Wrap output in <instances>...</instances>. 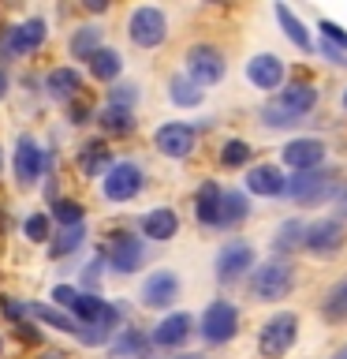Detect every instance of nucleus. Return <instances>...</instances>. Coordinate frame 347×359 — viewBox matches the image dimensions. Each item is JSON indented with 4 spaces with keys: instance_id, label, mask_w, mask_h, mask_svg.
<instances>
[{
    "instance_id": "obj_32",
    "label": "nucleus",
    "mask_w": 347,
    "mask_h": 359,
    "mask_svg": "<svg viewBox=\"0 0 347 359\" xmlns=\"http://www.w3.org/2000/svg\"><path fill=\"white\" fill-rule=\"evenodd\" d=\"M321 318L332 322V325L347 322V277L336 280V285L321 296Z\"/></svg>"
},
{
    "instance_id": "obj_24",
    "label": "nucleus",
    "mask_w": 347,
    "mask_h": 359,
    "mask_svg": "<svg viewBox=\"0 0 347 359\" xmlns=\"http://www.w3.org/2000/svg\"><path fill=\"white\" fill-rule=\"evenodd\" d=\"M302 236H306V221H299V217H288V221H280L276 224V232H273V255L276 258H291L295 251H302Z\"/></svg>"
},
{
    "instance_id": "obj_50",
    "label": "nucleus",
    "mask_w": 347,
    "mask_h": 359,
    "mask_svg": "<svg viewBox=\"0 0 347 359\" xmlns=\"http://www.w3.org/2000/svg\"><path fill=\"white\" fill-rule=\"evenodd\" d=\"M344 109H347V90H344Z\"/></svg>"
},
{
    "instance_id": "obj_34",
    "label": "nucleus",
    "mask_w": 347,
    "mask_h": 359,
    "mask_svg": "<svg viewBox=\"0 0 347 359\" xmlns=\"http://www.w3.org/2000/svg\"><path fill=\"white\" fill-rule=\"evenodd\" d=\"M86 240V224H75V229H60V236L49 240V258H67L75 255Z\"/></svg>"
},
{
    "instance_id": "obj_26",
    "label": "nucleus",
    "mask_w": 347,
    "mask_h": 359,
    "mask_svg": "<svg viewBox=\"0 0 347 359\" xmlns=\"http://www.w3.org/2000/svg\"><path fill=\"white\" fill-rule=\"evenodd\" d=\"M108 168H112V150L101 139L78 146V172H83V176L94 180V176H105Z\"/></svg>"
},
{
    "instance_id": "obj_15",
    "label": "nucleus",
    "mask_w": 347,
    "mask_h": 359,
    "mask_svg": "<svg viewBox=\"0 0 347 359\" xmlns=\"http://www.w3.org/2000/svg\"><path fill=\"white\" fill-rule=\"evenodd\" d=\"M45 165H49V157L38 142L30 139V135H19V146H15V180L19 187H34L38 180L45 176Z\"/></svg>"
},
{
    "instance_id": "obj_39",
    "label": "nucleus",
    "mask_w": 347,
    "mask_h": 359,
    "mask_svg": "<svg viewBox=\"0 0 347 359\" xmlns=\"http://www.w3.org/2000/svg\"><path fill=\"white\" fill-rule=\"evenodd\" d=\"M321 38H325V45H332V49L347 53V34H344V27H336V22L321 19Z\"/></svg>"
},
{
    "instance_id": "obj_8",
    "label": "nucleus",
    "mask_w": 347,
    "mask_h": 359,
    "mask_svg": "<svg viewBox=\"0 0 347 359\" xmlns=\"http://www.w3.org/2000/svg\"><path fill=\"white\" fill-rule=\"evenodd\" d=\"M127 38L131 45H139V49H161V45L168 41V19L161 8L153 4H142L131 11L127 19Z\"/></svg>"
},
{
    "instance_id": "obj_37",
    "label": "nucleus",
    "mask_w": 347,
    "mask_h": 359,
    "mask_svg": "<svg viewBox=\"0 0 347 359\" xmlns=\"http://www.w3.org/2000/svg\"><path fill=\"white\" fill-rule=\"evenodd\" d=\"M22 236H27L30 243H49L52 240V217L49 213H30V217L22 221Z\"/></svg>"
},
{
    "instance_id": "obj_4",
    "label": "nucleus",
    "mask_w": 347,
    "mask_h": 359,
    "mask_svg": "<svg viewBox=\"0 0 347 359\" xmlns=\"http://www.w3.org/2000/svg\"><path fill=\"white\" fill-rule=\"evenodd\" d=\"M146 258H150V243H146L142 236H134L127 229L112 232V240L105 247V262L112 266V273H120V277L139 273V269L146 266Z\"/></svg>"
},
{
    "instance_id": "obj_28",
    "label": "nucleus",
    "mask_w": 347,
    "mask_h": 359,
    "mask_svg": "<svg viewBox=\"0 0 347 359\" xmlns=\"http://www.w3.org/2000/svg\"><path fill=\"white\" fill-rule=\"evenodd\" d=\"M101 45H105V30L97 27V22H86V27H78L75 34H71V41H67V53L75 56V60H90Z\"/></svg>"
},
{
    "instance_id": "obj_33",
    "label": "nucleus",
    "mask_w": 347,
    "mask_h": 359,
    "mask_svg": "<svg viewBox=\"0 0 347 359\" xmlns=\"http://www.w3.org/2000/svg\"><path fill=\"white\" fill-rule=\"evenodd\" d=\"M27 314L30 318H38L45 325H52V330H60V333H78V325L71 314H64V311H56V307H45V303H27Z\"/></svg>"
},
{
    "instance_id": "obj_36",
    "label": "nucleus",
    "mask_w": 347,
    "mask_h": 359,
    "mask_svg": "<svg viewBox=\"0 0 347 359\" xmlns=\"http://www.w3.org/2000/svg\"><path fill=\"white\" fill-rule=\"evenodd\" d=\"M250 157H254V146L246 139H228L220 146V165L224 168H243V165H250Z\"/></svg>"
},
{
    "instance_id": "obj_30",
    "label": "nucleus",
    "mask_w": 347,
    "mask_h": 359,
    "mask_svg": "<svg viewBox=\"0 0 347 359\" xmlns=\"http://www.w3.org/2000/svg\"><path fill=\"white\" fill-rule=\"evenodd\" d=\"M94 123L105 135H131L134 131V112L131 109H120V105H105L94 116Z\"/></svg>"
},
{
    "instance_id": "obj_45",
    "label": "nucleus",
    "mask_w": 347,
    "mask_h": 359,
    "mask_svg": "<svg viewBox=\"0 0 347 359\" xmlns=\"http://www.w3.org/2000/svg\"><path fill=\"white\" fill-rule=\"evenodd\" d=\"M8 94V75H4V67H0V97Z\"/></svg>"
},
{
    "instance_id": "obj_6",
    "label": "nucleus",
    "mask_w": 347,
    "mask_h": 359,
    "mask_svg": "<svg viewBox=\"0 0 347 359\" xmlns=\"http://www.w3.org/2000/svg\"><path fill=\"white\" fill-rule=\"evenodd\" d=\"M183 64H187V79L194 86H217L224 72H228V64H224V53L217 49V45H209V41H198V45H190L187 56H183Z\"/></svg>"
},
{
    "instance_id": "obj_47",
    "label": "nucleus",
    "mask_w": 347,
    "mask_h": 359,
    "mask_svg": "<svg viewBox=\"0 0 347 359\" xmlns=\"http://www.w3.org/2000/svg\"><path fill=\"white\" fill-rule=\"evenodd\" d=\"M340 213L347 217V191H344V198H340Z\"/></svg>"
},
{
    "instance_id": "obj_40",
    "label": "nucleus",
    "mask_w": 347,
    "mask_h": 359,
    "mask_svg": "<svg viewBox=\"0 0 347 359\" xmlns=\"http://www.w3.org/2000/svg\"><path fill=\"white\" fill-rule=\"evenodd\" d=\"M0 311H4L15 325H19L22 318H30V314H27V303H19V299H11V296H0Z\"/></svg>"
},
{
    "instance_id": "obj_20",
    "label": "nucleus",
    "mask_w": 347,
    "mask_h": 359,
    "mask_svg": "<svg viewBox=\"0 0 347 359\" xmlns=\"http://www.w3.org/2000/svg\"><path fill=\"white\" fill-rule=\"evenodd\" d=\"M288 187V176L280 165H254L246 172V195H262V198H280Z\"/></svg>"
},
{
    "instance_id": "obj_16",
    "label": "nucleus",
    "mask_w": 347,
    "mask_h": 359,
    "mask_svg": "<svg viewBox=\"0 0 347 359\" xmlns=\"http://www.w3.org/2000/svg\"><path fill=\"white\" fill-rule=\"evenodd\" d=\"M325 154H329V146H325L321 139H313V135H306V139H291L284 150H280L284 165H288V168H295V172H310V168H321V165H325Z\"/></svg>"
},
{
    "instance_id": "obj_12",
    "label": "nucleus",
    "mask_w": 347,
    "mask_h": 359,
    "mask_svg": "<svg viewBox=\"0 0 347 359\" xmlns=\"http://www.w3.org/2000/svg\"><path fill=\"white\" fill-rule=\"evenodd\" d=\"M45 38H49V30H45V19H27V22H15V27H8L0 34V56H30L38 53Z\"/></svg>"
},
{
    "instance_id": "obj_18",
    "label": "nucleus",
    "mask_w": 347,
    "mask_h": 359,
    "mask_svg": "<svg viewBox=\"0 0 347 359\" xmlns=\"http://www.w3.org/2000/svg\"><path fill=\"white\" fill-rule=\"evenodd\" d=\"M190 333H194V318L187 311H176L153 325L150 341H153V348H183L190 341Z\"/></svg>"
},
{
    "instance_id": "obj_35",
    "label": "nucleus",
    "mask_w": 347,
    "mask_h": 359,
    "mask_svg": "<svg viewBox=\"0 0 347 359\" xmlns=\"http://www.w3.org/2000/svg\"><path fill=\"white\" fill-rule=\"evenodd\" d=\"M52 221L60 224V229H75V224H83L86 221L83 202H75V198H52Z\"/></svg>"
},
{
    "instance_id": "obj_43",
    "label": "nucleus",
    "mask_w": 347,
    "mask_h": 359,
    "mask_svg": "<svg viewBox=\"0 0 347 359\" xmlns=\"http://www.w3.org/2000/svg\"><path fill=\"white\" fill-rule=\"evenodd\" d=\"M19 337H22V341H30V344H38L41 330H38V325H30V322H19Z\"/></svg>"
},
{
    "instance_id": "obj_22",
    "label": "nucleus",
    "mask_w": 347,
    "mask_h": 359,
    "mask_svg": "<svg viewBox=\"0 0 347 359\" xmlns=\"http://www.w3.org/2000/svg\"><path fill=\"white\" fill-rule=\"evenodd\" d=\"M45 90H49V97H56L60 105H75V101L83 97V75H78L75 67H52V72L45 75Z\"/></svg>"
},
{
    "instance_id": "obj_1",
    "label": "nucleus",
    "mask_w": 347,
    "mask_h": 359,
    "mask_svg": "<svg viewBox=\"0 0 347 359\" xmlns=\"http://www.w3.org/2000/svg\"><path fill=\"white\" fill-rule=\"evenodd\" d=\"M313 105H318V86L313 83H291L288 90H276V97L262 105V123L273 131L295 128V123H302V116L313 112Z\"/></svg>"
},
{
    "instance_id": "obj_5",
    "label": "nucleus",
    "mask_w": 347,
    "mask_h": 359,
    "mask_svg": "<svg viewBox=\"0 0 347 359\" xmlns=\"http://www.w3.org/2000/svg\"><path fill=\"white\" fill-rule=\"evenodd\" d=\"M295 341H299V314H291V311L273 314V318L257 330V352L265 359H284L291 348H295Z\"/></svg>"
},
{
    "instance_id": "obj_9",
    "label": "nucleus",
    "mask_w": 347,
    "mask_h": 359,
    "mask_svg": "<svg viewBox=\"0 0 347 359\" xmlns=\"http://www.w3.org/2000/svg\"><path fill=\"white\" fill-rule=\"evenodd\" d=\"M201 341L206 344H228L235 333H239V307L232 299H213L206 311H201Z\"/></svg>"
},
{
    "instance_id": "obj_7",
    "label": "nucleus",
    "mask_w": 347,
    "mask_h": 359,
    "mask_svg": "<svg viewBox=\"0 0 347 359\" xmlns=\"http://www.w3.org/2000/svg\"><path fill=\"white\" fill-rule=\"evenodd\" d=\"M347 247V229L340 217H318L306 224V236H302V251L313 258H336Z\"/></svg>"
},
{
    "instance_id": "obj_13",
    "label": "nucleus",
    "mask_w": 347,
    "mask_h": 359,
    "mask_svg": "<svg viewBox=\"0 0 347 359\" xmlns=\"http://www.w3.org/2000/svg\"><path fill=\"white\" fill-rule=\"evenodd\" d=\"M179 292H183V280H179L176 269H153V273L142 280L139 299H142V307H150V311H168L179 299Z\"/></svg>"
},
{
    "instance_id": "obj_52",
    "label": "nucleus",
    "mask_w": 347,
    "mask_h": 359,
    "mask_svg": "<svg viewBox=\"0 0 347 359\" xmlns=\"http://www.w3.org/2000/svg\"><path fill=\"white\" fill-rule=\"evenodd\" d=\"M0 165H4V154H0Z\"/></svg>"
},
{
    "instance_id": "obj_31",
    "label": "nucleus",
    "mask_w": 347,
    "mask_h": 359,
    "mask_svg": "<svg viewBox=\"0 0 347 359\" xmlns=\"http://www.w3.org/2000/svg\"><path fill=\"white\" fill-rule=\"evenodd\" d=\"M168 101L179 105V109H194V105L206 101V90L194 86L187 75H172V79H168Z\"/></svg>"
},
{
    "instance_id": "obj_51",
    "label": "nucleus",
    "mask_w": 347,
    "mask_h": 359,
    "mask_svg": "<svg viewBox=\"0 0 347 359\" xmlns=\"http://www.w3.org/2000/svg\"><path fill=\"white\" fill-rule=\"evenodd\" d=\"M0 355H4V341H0Z\"/></svg>"
},
{
    "instance_id": "obj_11",
    "label": "nucleus",
    "mask_w": 347,
    "mask_h": 359,
    "mask_svg": "<svg viewBox=\"0 0 347 359\" xmlns=\"http://www.w3.org/2000/svg\"><path fill=\"white\" fill-rule=\"evenodd\" d=\"M254 269V247L246 240H228L217 251V262H213V277L220 280L224 288L228 285H239L243 277H250Z\"/></svg>"
},
{
    "instance_id": "obj_21",
    "label": "nucleus",
    "mask_w": 347,
    "mask_h": 359,
    "mask_svg": "<svg viewBox=\"0 0 347 359\" xmlns=\"http://www.w3.org/2000/svg\"><path fill=\"white\" fill-rule=\"evenodd\" d=\"M139 229H142V240L168 243V240L179 232V213H176L172 206H153L150 213H142Z\"/></svg>"
},
{
    "instance_id": "obj_23",
    "label": "nucleus",
    "mask_w": 347,
    "mask_h": 359,
    "mask_svg": "<svg viewBox=\"0 0 347 359\" xmlns=\"http://www.w3.org/2000/svg\"><path fill=\"white\" fill-rule=\"evenodd\" d=\"M220 198H224V187L217 180H206V184L198 187L194 195V217L198 224H206V229H220Z\"/></svg>"
},
{
    "instance_id": "obj_42",
    "label": "nucleus",
    "mask_w": 347,
    "mask_h": 359,
    "mask_svg": "<svg viewBox=\"0 0 347 359\" xmlns=\"http://www.w3.org/2000/svg\"><path fill=\"white\" fill-rule=\"evenodd\" d=\"M71 109V123H90L94 120V112H90V105H83V101H75V105H67Z\"/></svg>"
},
{
    "instance_id": "obj_41",
    "label": "nucleus",
    "mask_w": 347,
    "mask_h": 359,
    "mask_svg": "<svg viewBox=\"0 0 347 359\" xmlns=\"http://www.w3.org/2000/svg\"><path fill=\"white\" fill-rule=\"evenodd\" d=\"M75 296H78V288H71V285H56L52 288V299H56V311H71V303H75Z\"/></svg>"
},
{
    "instance_id": "obj_49",
    "label": "nucleus",
    "mask_w": 347,
    "mask_h": 359,
    "mask_svg": "<svg viewBox=\"0 0 347 359\" xmlns=\"http://www.w3.org/2000/svg\"><path fill=\"white\" fill-rule=\"evenodd\" d=\"M45 359H67V355H45Z\"/></svg>"
},
{
    "instance_id": "obj_25",
    "label": "nucleus",
    "mask_w": 347,
    "mask_h": 359,
    "mask_svg": "<svg viewBox=\"0 0 347 359\" xmlns=\"http://www.w3.org/2000/svg\"><path fill=\"white\" fill-rule=\"evenodd\" d=\"M250 195L239 187H232V191H224V198H220V229H239L243 221H250Z\"/></svg>"
},
{
    "instance_id": "obj_14",
    "label": "nucleus",
    "mask_w": 347,
    "mask_h": 359,
    "mask_svg": "<svg viewBox=\"0 0 347 359\" xmlns=\"http://www.w3.org/2000/svg\"><path fill=\"white\" fill-rule=\"evenodd\" d=\"M194 142H198V131L190 128V123H161L153 135L157 154L172 157V161H183V157L194 154Z\"/></svg>"
},
{
    "instance_id": "obj_3",
    "label": "nucleus",
    "mask_w": 347,
    "mask_h": 359,
    "mask_svg": "<svg viewBox=\"0 0 347 359\" xmlns=\"http://www.w3.org/2000/svg\"><path fill=\"white\" fill-rule=\"evenodd\" d=\"M284 195L295 202V206H321L340 195V172L336 168H310V172H295L288 176V187Z\"/></svg>"
},
{
    "instance_id": "obj_44",
    "label": "nucleus",
    "mask_w": 347,
    "mask_h": 359,
    "mask_svg": "<svg viewBox=\"0 0 347 359\" xmlns=\"http://www.w3.org/2000/svg\"><path fill=\"white\" fill-rule=\"evenodd\" d=\"M321 53H325V60H332V64H340V67H347V53H340V49H332V45H325V41H321Z\"/></svg>"
},
{
    "instance_id": "obj_46",
    "label": "nucleus",
    "mask_w": 347,
    "mask_h": 359,
    "mask_svg": "<svg viewBox=\"0 0 347 359\" xmlns=\"http://www.w3.org/2000/svg\"><path fill=\"white\" fill-rule=\"evenodd\" d=\"M176 359H206V355H198V352H179Z\"/></svg>"
},
{
    "instance_id": "obj_17",
    "label": "nucleus",
    "mask_w": 347,
    "mask_h": 359,
    "mask_svg": "<svg viewBox=\"0 0 347 359\" xmlns=\"http://www.w3.org/2000/svg\"><path fill=\"white\" fill-rule=\"evenodd\" d=\"M284 75H288V67L276 53H257V56L246 60V79H250L257 90H265V94L284 86Z\"/></svg>"
},
{
    "instance_id": "obj_19",
    "label": "nucleus",
    "mask_w": 347,
    "mask_h": 359,
    "mask_svg": "<svg viewBox=\"0 0 347 359\" xmlns=\"http://www.w3.org/2000/svg\"><path fill=\"white\" fill-rule=\"evenodd\" d=\"M108 348H112V359H161V355H157V348H153V341H150V333L134 330V325L120 330L108 341Z\"/></svg>"
},
{
    "instance_id": "obj_48",
    "label": "nucleus",
    "mask_w": 347,
    "mask_h": 359,
    "mask_svg": "<svg viewBox=\"0 0 347 359\" xmlns=\"http://www.w3.org/2000/svg\"><path fill=\"white\" fill-rule=\"evenodd\" d=\"M332 359H347V344H344V348H340V352H336Z\"/></svg>"
},
{
    "instance_id": "obj_29",
    "label": "nucleus",
    "mask_w": 347,
    "mask_h": 359,
    "mask_svg": "<svg viewBox=\"0 0 347 359\" xmlns=\"http://www.w3.org/2000/svg\"><path fill=\"white\" fill-rule=\"evenodd\" d=\"M273 11H276V22H280V27H284V34H288V41H291V45H299L302 53H310V49H313V38H310L306 22H302L288 4H276Z\"/></svg>"
},
{
    "instance_id": "obj_2",
    "label": "nucleus",
    "mask_w": 347,
    "mask_h": 359,
    "mask_svg": "<svg viewBox=\"0 0 347 359\" xmlns=\"http://www.w3.org/2000/svg\"><path fill=\"white\" fill-rule=\"evenodd\" d=\"M299 285V269L288 258H269V262L250 269V296L257 303H280Z\"/></svg>"
},
{
    "instance_id": "obj_10",
    "label": "nucleus",
    "mask_w": 347,
    "mask_h": 359,
    "mask_svg": "<svg viewBox=\"0 0 347 359\" xmlns=\"http://www.w3.org/2000/svg\"><path fill=\"white\" fill-rule=\"evenodd\" d=\"M146 187V172L142 165L134 161H112V168L105 172V180H101V195H105V202H131L139 198Z\"/></svg>"
},
{
    "instance_id": "obj_38",
    "label": "nucleus",
    "mask_w": 347,
    "mask_h": 359,
    "mask_svg": "<svg viewBox=\"0 0 347 359\" xmlns=\"http://www.w3.org/2000/svg\"><path fill=\"white\" fill-rule=\"evenodd\" d=\"M134 97H139V86L134 83H120V86L108 90V105H120V109H131Z\"/></svg>"
},
{
    "instance_id": "obj_27",
    "label": "nucleus",
    "mask_w": 347,
    "mask_h": 359,
    "mask_svg": "<svg viewBox=\"0 0 347 359\" xmlns=\"http://www.w3.org/2000/svg\"><path fill=\"white\" fill-rule=\"evenodd\" d=\"M86 72H90V79H97V83H116L120 72H123V56L116 49H108V45H101V49L86 60Z\"/></svg>"
}]
</instances>
